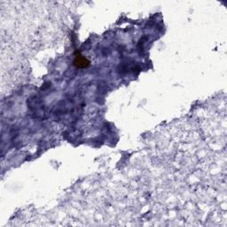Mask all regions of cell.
<instances>
[{
  "instance_id": "6da1fadb",
  "label": "cell",
  "mask_w": 227,
  "mask_h": 227,
  "mask_svg": "<svg viewBox=\"0 0 227 227\" xmlns=\"http://www.w3.org/2000/svg\"><path fill=\"white\" fill-rule=\"evenodd\" d=\"M76 64V63H78L77 66L78 67H85L86 66V59H82L81 57H77L76 58V62H75Z\"/></svg>"
}]
</instances>
